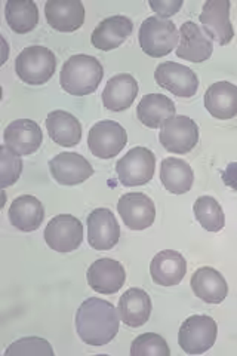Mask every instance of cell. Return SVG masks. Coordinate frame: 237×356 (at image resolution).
Instances as JSON below:
<instances>
[{
    "label": "cell",
    "instance_id": "1",
    "mask_svg": "<svg viewBox=\"0 0 237 356\" xmlns=\"http://www.w3.org/2000/svg\"><path fill=\"white\" fill-rule=\"evenodd\" d=\"M77 336L89 346H106L115 340L120 328L119 310L103 298L91 297L76 312Z\"/></svg>",
    "mask_w": 237,
    "mask_h": 356
},
{
    "label": "cell",
    "instance_id": "2",
    "mask_svg": "<svg viewBox=\"0 0 237 356\" xmlns=\"http://www.w3.org/2000/svg\"><path fill=\"white\" fill-rule=\"evenodd\" d=\"M103 77V64L92 55L77 54L64 63L60 83L67 94L83 97L95 92Z\"/></svg>",
    "mask_w": 237,
    "mask_h": 356
},
{
    "label": "cell",
    "instance_id": "3",
    "mask_svg": "<svg viewBox=\"0 0 237 356\" xmlns=\"http://www.w3.org/2000/svg\"><path fill=\"white\" fill-rule=\"evenodd\" d=\"M138 40L144 54L152 58H162L177 48L179 33L171 19L149 17L140 27Z\"/></svg>",
    "mask_w": 237,
    "mask_h": 356
},
{
    "label": "cell",
    "instance_id": "4",
    "mask_svg": "<svg viewBox=\"0 0 237 356\" xmlns=\"http://www.w3.org/2000/svg\"><path fill=\"white\" fill-rule=\"evenodd\" d=\"M56 69L55 54L44 47H28L18 54L15 72L27 85L48 83Z\"/></svg>",
    "mask_w": 237,
    "mask_h": 356
},
{
    "label": "cell",
    "instance_id": "5",
    "mask_svg": "<svg viewBox=\"0 0 237 356\" xmlns=\"http://www.w3.org/2000/svg\"><path fill=\"white\" fill-rule=\"evenodd\" d=\"M218 325L211 316L193 315L187 318L179 328L178 341L181 349L188 355L208 352L217 341Z\"/></svg>",
    "mask_w": 237,
    "mask_h": 356
},
{
    "label": "cell",
    "instance_id": "6",
    "mask_svg": "<svg viewBox=\"0 0 237 356\" xmlns=\"http://www.w3.org/2000/svg\"><path fill=\"white\" fill-rule=\"evenodd\" d=\"M156 171V156L147 147H133L116 163L119 181L126 187L150 183Z\"/></svg>",
    "mask_w": 237,
    "mask_h": 356
},
{
    "label": "cell",
    "instance_id": "7",
    "mask_svg": "<svg viewBox=\"0 0 237 356\" xmlns=\"http://www.w3.org/2000/svg\"><path fill=\"white\" fill-rule=\"evenodd\" d=\"M43 235L51 250L56 252H73L83 242V225L72 214H60L48 222Z\"/></svg>",
    "mask_w": 237,
    "mask_h": 356
},
{
    "label": "cell",
    "instance_id": "8",
    "mask_svg": "<svg viewBox=\"0 0 237 356\" xmlns=\"http://www.w3.org/2000/svg\"><path fill=\"white\" fill-rule=\"evenodd\" d=\"M128 143V134L119 122L101 120L89 131L88 147L99 159H111L117 156Z\"/></svg>",
    "mask_w": 237,
    "mask_h": 356
},
{
    "label": "cell",
    "instance_id": "9",
    "mask_svg": "<svg viewBox=\"0 0 237 356\" xmlns=\"http://www.w3.org/2000/svg\"><path fill=\"white\" fill-rule=\"evenodd\" d=\"M159 140L169 153L187 154L199 143V127L193 119L178 115L161 128Z\"/></svg>",
    "mask_w": 237,
    "mask_h": 356
},
{
    "label": "cell",
    "instance_id": "10",
    "mask_svg": "<svg viewBox=\"0 0 237 356\" xmlns=\"http://www.w3.org/2000/svg\"><path fill=\"white\" fill-rule=\"evenodd\" d=\"M229 0H208L203 3L202 14L199 17L203 31L211 39L221 47L229 44L234 38V30L230 21Z\"/></svg>",
    "mask_w": 237,
    "mask_h": 356
},
{
    "label": "cell",
    "instance_id": "11",
    "mask_svg": "<svg viewBox=\"0 0 237 356\" xmlns=\"http://www.w3.org/2000/svg\"><path fill=\"white\" fill-rule=\"evenodd\" d=\"M154 77L157 85L177 97L191 98L197 92V74L191 70L190 67H186L183 64H178L174 61L162 63L157 65Z\"/></svg>",
    "mask_w": 237,
    "mask_h": 356
},
{
    "label": "cell",
    "instance_id": "12",
    "mask_svg": "<svg viewBox=\"0 0 237 356\" xmlns=\"http://www.w3.org/2000/svg\"><path fill=\"white\" fill-rule=\"evenodd\" d=\"M88 242L97 251L115 248L120 238L119 222L107 208H97L88 216Z\"/></svg>",
    "mask_w": 237,
    "mask_h": 356
},
{
    "label": "cell",
    "instance_id": "13",
    "mask_svg": "<svg viewBox=\"0 0 237 356\" xmlns=\"http://www.w3.org/2000/svg\"><path fill=\"white\" fill-rule=\"evenodd\" d=\"M117 211L131 230L149 229L156 220V207L152 197L140 192L123 195L117 202Z\"/></svg>",
    "mask_w": 237,
    "mask_h": 356
},
{
    "label": "cell",
    "instance_id": "14",
    "mask_svg": "<svg viewBox=\"0 0 237 356\" xmlns=\"http://www.w3.org/2000/svg\"><path fill=\"white\" fill-rule=\"evenodd\" d=\"M49 171L54 180L61 186H77L94 175L92 165L79 153L64 152L49 161Z\"/></svg>",
    "mask_w": 237,
    "mask_h": 356
},
{
    "label": "cell",
    "instance_id": "15",
    "mask_svg": "<svg viewBox=\"0 0 237 356\" xmlns=\"http://www.w3.org/2000/svg\"><path fill=\"white\" fill-rule=\"evenodd\" d=\"M43 134L35 120L17 119L5 128L3 143L5 146L18 156H30L36 153L42 146Z\"/></svg>",
    "mask_w": 237,
    "mask_h": 356
},
{
    "label": "cell",
    "instance_id": "16",
    "mask_svg": "<svg viewBox=\"0 0 237 356\" xmlns=\"http://www.w3.org/2000/svg\"><path fill=\"white\" fill-rule=\"evenodd\" d=\"M88 285L98 294H116L125 285L126 272L120 261L115 259H99L89 266L86 273Z\"/></svg>",
    "mask_w": 237,
    "mask_h": 356
},
{
    "label": "cell",
    "instance_id": "17",
    "mask_svg": "<svg viewBox=\"0 0 237 356\" xmlns=\"http://www.w3.org/2000/svg\"><path fill=\"white\" fill-rule=\"evenodd\" d=\"M44 15L54 30L72 33L83 26L85 6L81 0H48Z\"/></svg>",
    "mask_w": 237,
    "mask_h": 356
},
{
    "label": "cell",
    "instance_id": "18",
    "mask_svg": "<svg viewBox=\"0 0 237 356\" xmlns=\"http://www.w3.org/2000/svg\"><path fill=\"white\" fill-rule=\"evenodd\" d=\"M213 44L205 31L193 21H186L179 29V44L177 57L190 63H203L211 58Z\"/></svg>",
    "mask_w": 237,
    "mask_h": 356
},
{
    "label": "cell",
    "instance_id": "19",
    "mask_svg": "<svg viewBox=\"0 0 237 356\" xmlns=\"http://www.w3.org/2000/svg\"><path fill=\"white\" fill-rule=\"evenodd\" d=\"M187 261L174 250H165L156 254L150 264V275L154 284L161 286H175L184 280Z\"/></svg>",
    "mask_w": 237,
    "mask_h": 356
},
{
    "label": "cell",
    "instance_id": "20",
    "mask_svg": "<svg viewBox=\"0 0 237 356\" xmlns=\"http://www.w3.org/2000/svg\"><path fill=\"white\" fill-rule=\"evenodd\" d=\"M190 285L195 296L208 305H220L229 294V285L225 277L209 266L197 269L191 276Z\"/></svg>",
    "mask_w": 237,
    "mask_h": 356
},
{
    "label": "cell",
    "instance_id": "21",
    "mask_svg": "<svg viewBox=\"0 0 237 356\" xmlns=\"http://www.w3.org/2000/svg\"><path fill=\"white\" fill-rule=\"evenodd\" d=\"M133 24L131 18L123 15H113L103 19L92 31L91 43L97 49L113 51L126 42L131 36Z\"/></svg>",
    "mask_w": 237,
    "mask_h": 356
},
{
    "label": "cell",
    "instance_id": "22",
    "mask_svg": "<svg viewBox=\"0 0 237 356\" xmlns=\"http://www.w3.org/2000/svg\"><path fill=\"white\" fill-rule=\"evenodd\" d=\"M138 95V82L128 73L113 76L103 91V104L110 111L128 110Z\"/></svg>",
    "mask_w": 237,
    "mask_h": 356
},
{
    "label": "cell",
    "instance_id": "23",
    "mask_svg": "<svg viewBox=\"0 0 237 356\" xmlns=\"http://www.w3.org/2000/svg\"><path fill=\"white\" fill-rule=\"evenodd\" d=\"M152 298L141 288H129L119 300V315L131 328L142 327L152 315Z\"/></svg>",
    "mask_w": 237,
    "mask_h": 356
},
{
    "label": "cell",
    "instance_id": "24",
    "mask_svg": "<svg viewBox=\"0 0 237 356\" xmlns=\"http://www.w3.org/2000/svg\"><path fill=\"white\" fill-rule=\"evenodd\" d=\"M9 221L21 232L38 230L44 218V208L36 196L22 195L13 200L9 207Z\"/></svg>",
    "mask_w": 237,
    "mask_h": 356
},
{
    "label": "cell",
    "instance_id": "25",
    "mask_svg": "<svg viewBox=\"0 0 237 356\" xmlns=\"http://www.w3.org/2000/svg\"><path fill=\"white\" fill-rule=\"evenodd\" d=\"M174 102L163 94H147L137 107V116L142 125L152 129L162 128L167 120L175 118Z\"/></svg>",
    "mask_w": 237,
    "mask_h": 356
},
{
    "label": "cell",
    "instance_id": "26",
    "mask_svg": "<svg viewBox=\"0 0 237 356\" xmlns=\"http://www.w3.org/2000/svg\"><path fill=\"white\" fill-rule=\"evenodd\" d=\"M47 129L54 143L61 147H74L82 140V125L65 110H54L47 118Z\"/></svg>",
    "mask_w": 237,
    "mask_h": 356
},
{
    "label": "cell",
    "instance_id": "27",
    "mask_svg": "<svg viewBox=\"0 0 237 356\" xmlns=\"http://www.w3.org/2000/svg\"><path fill=\"white\" fill-rule=\"evenodd\" d=\"M205 107L215 119H233L237 116V86L225 81L211 85L205 92Z\"/></svg>",
    "mask_w": 237,
    "mask_h": 356
},
{
    "label": "cell",
    "instance_id": "28",
    "mask_svg": "<svg viewBox=\"0 0 237 356\" xmlns=\"http://www.w3.org/2000/svg\"><path fill=\"white\" fill-rule=\"evenodd\" d=\"M161 180L169 193L184 195L193 187L195 172L186 161L178 158H166L162 161Z\"/></svg>",
    "mask_w": 237,
    "mask_h": 356
},
{
    "label": "cell",
    "instance_id": "29",
    "mask_svg": "<svg viewBox=\"0 0 237 356\" xmlns=\"http://www.w3.org/2000/svg\"><path fill=\"white\" fill-rule=\"evenodd\" d=\"M5 18L10 30L18 35H26L38 27L39 9L31 0H21V2L9 0L5 5Z\"/></svg>",
    "mask_w": 237,
    "mask_h": 356
},
{
    "label": "cell",
    "instance_id": "30",
    "mask_svg": "<svg viewBox=\"0 0 237 356\" xmlns=\"http://www.w3.org/2000/svg\"><path fill=\"white\" fill-rule=\"evenodd\" d=\"M195 216L199 225L208 232H221L225 225V216L218 200L212 196H200L196 199Z\"/></svg>",
    "mask_w": 237,
    "mask_h": 356
},
{
    "label": "cell",
    "instance_id": "31",
    "mask_svg": "<svg viewBox=\"0 0 237 356\" xmlns=\"http://www.w3.org/2000/svg\"><path fill=\"white\" fill-rule=\"evenodd\" d=\"M3 356H54V349L42 337H24L10 344Z\"/></svg>",
    "mask_w": 237,
    "mask_h": 356
},
{
    "label": "cell",
    "instance_id": "32",
    "mask_svg": "<svg viewBox=\"0 0 237 356\" xmlns=\"http://www.w3.org/2000/svg\"><path fill=\"white\" fill-rule=\"evenodd\" d=\"M131 355L132 356H169L171 355V349H169L166 340L154 332L141 334L137 339L132 341L131 346Z\"/></svg>",
    "mask_w": 237,
    "mask_h": 356
},
{
    "label": "cell",
    "instance_id": "33",
    "mask_svg": "<svg viewBox=\"0 0 237 356\" xmlns=\"http://www.w3.org/2000/svg\"><path fill=\"white\" fill-rule=\"evenodd\" d=\"M0 178H2V188L14 186L22 172L21 156L9 150L5 144L0 147Z\"/></svg>",
    "mask_w": 237,
    "mask_h": 356
},
{
    "label": "cell",
    "instance_id": "34",
    "mask_svg": "<svg viewBox=\"0 0 237 356\" xmlns=\"http://www.w3.org/2000/svg\"><path fill=\"white\" fill-rule=\"evenodd\" d=\"M150 8L159 15L162 19H167L169 17H174L179 9L183 8V0H150Z\"/></svg>",
    "mask_w": 237,
    "mask_h": 356
},
{
    "label": "cell",
    "instance_id": "35",
    "mask_svg": "<svg viewBox=\"0 0 237 356\" xmlns=\"http://www.w3.org/2000/svg\"><path fill=\"white\" fill-rule=\"evenodd\" d=\"M222 181L225 186L231 187L233 191H237V162H231L225 172L222 174Z\"/></svg>",
    "mask_w": 237,
    "mask_h": 356
}]
</instances>
